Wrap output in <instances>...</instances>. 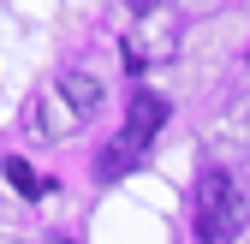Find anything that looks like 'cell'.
Masks as SVG:
<instances>
[{
	"label": "cell",
	"mask_w": 250,
	"mask_h": 244,
	"mask_svg": "<svg viewBox=\"0 0 250 244\" xmlns=\"http://www.w3.org/2000/svg\"><path fill=\"white\" fill-rule=\"evenodd\" d=\"M191 215H197V238L203 244H232L238 226H244V197H238V185H232L227 173H203Z\"/></svg>",
	"instance_id": "1"
},
{
	"label": "cell",
	"mask_w": 250,
	"mask_h": 244,
	"mask_svg": "<svg viewBox=\"0 0 250 244\" xmlns=\"http://www.w3.org/2000/svg\"><path fill=\"white\" fill-rule=\"evenodd\" d=\"M167 125V102L161 96H155V89H137V96H131V113H125V143H131V149H149V137L155 131H161Z\"/></svg>",
	"instance_id": "2"
},
{
	"label": "cell",
	"mask_w": 250,
	"mask_h": 244,
	"mask_svg": "<svg viewBox=\"0 0 250 244\" xmlns=\"http://www.w3.org/2000/svg\"><path fill=\"white\" fill-rule=\"evenodd\" d=\"M60 96H66L78 113H96V107H102V78H89V72H66V78H60Z\"/></svg>",
	"instance_id": "3"
},
{
	"label": "cell",
	"mask_w": 250,
	"mask_h": 244,
	"mask_svg": "<svg viewBox=\"0 0 250 244\" xmlns=\"http://www.w3.org/2000/svg\"><path fill=\"white\" fill-rule=\"evenodd\" d=\"M137 161H143V149H131L125 137H113V143L102 149V167H96V173H102V179H119V173H131Z\"/></svg>",
	"instance_id": "4"
},
{
	"label": "cell",
	"mask_w": 250,
	"mask_h": 244,
	"mask_svg": "<svg viewBox=\"0 0 250 244\" xmlns=\"http://www.w3.org/2000/svg\"><path fill=\"white\" fill-rule=\"evenodd\" d=\"M6 179H12V191H24V197H36V191H42V179L30 173V161H6Z\"/></svg>",
	"instance_id": "5"
},
{
	"label": "cell",
	"mask_w": 250,
	"mask_h": 244,
	"mask_svg": "<svg viewBox=\"0 0 250 244\" xmlns=\"http://www.w3.org/2000/svg\"><path fill=\"white\" fill-rule=\"evenodd\" d=\"M149 6H155V0H137V12H149Z\"/></svg>",
	"instance_id": "6"
},
{
	"label": "cell",
	"mask_w": 250,
	"mask_h": 244,
	"mask_svg": "<svg viewBox=\"0 0 250 244\" xmlns=\"http://www.w3.org/2000/svg\"><path fill=\"white\" fill-rule=\"evenodd\" d=\"M48 244H72V238H48Z\"/></svg>",
	"instance_id": "7"
}]
</instances>
